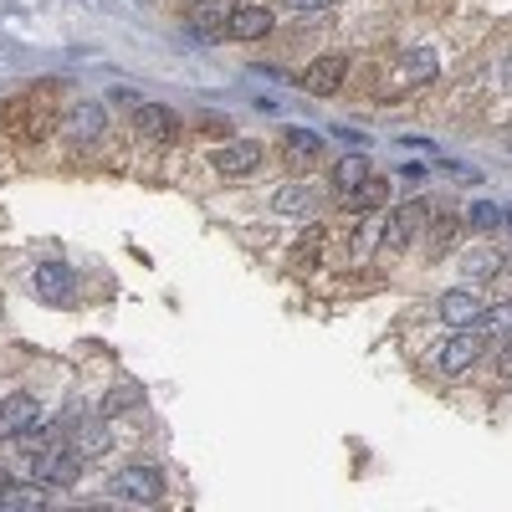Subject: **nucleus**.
<instances>
[{
    "label": "nucleus",
    "instance_id": "obj_15",
    "mask_svg": "<svg viewBox=\"0 0 512 512\" xmlns=\"http://www.w3.org/2000/svg\"><path fill=\"white\" fill-rule=\"evenodd\" d=\"M282 144H287V164H292V169H313L318 154H323V139L313 134V128H287Z\"/></svg>",
    "mask_w": 512,
    "mask_h": 512
},
{
    "label": "nucleus",
    "instance_id": "obj_19",
    "mask_svg": "<svg viewBox=\"0 0 512 512\" xmlns=\"http://www.w3.org/2000/svg\"><path fill=\"white\" fill-rule=\"evenodd\" d=\"M364 180H369V159H364V154H344V159L333 164V190H338V195L354 190V185H364Z\"/></svg>",
    "mask_w": 512,
    "mask_h": 512
},
{
    "label": "nucleus",
    "instance_id": "obj_24",
    "mask_svg": "<svg viewBox=\"0 0 512 512\" xmlns=\"http://www.w3.org/2000/svg\"><path fill=\"white\" fill-rule=\"evenodd\" d=\"M139 400H144V390H139V384H118V390L103 400V420H108V415H123V410H134Z\"/></svg>",
    "mask_w": 512,
    "mask_h": 512
},
{
    "label": "nucleus",
    "instance_id": "obj_12",
    "mask_svg": "<svg viewBox=\"0 0 512 512\" xmlns=\"http://www.w3.org/2000/svg\"><path fill=\"white\" fill-rule=\"evenodd\" d=\"M36 395L26 390H11L6 400H0V441H11V436H26L31 425H36Z\"/></svg>",
    "mask_w": 512,
    "mask_h": 512
},
{
    "label": "nucleus",
    "instance_id": "obj_18",
    "mask_svg": "<svg viewBox=\"0 0 512 512\" xmlns=\"http://www.w3.org/2000/svg\"><path fill=\"white\" fill-rule=\"evenodd\" d=\"M502 262H507L502 251H492V246H477V251H466L461 272H466V282H492V277L502 272Z\"/></svg>",
    "mask_w": 512,
    "mask_h": 512
},
{
    "label": "nucleus",
    "instance_id": "obj_1",
    "mask_svg": "<svg viewBox=\"0 0 512 512\" xmlns=\"http://www.w3.org/2000/svg\"><path fill=\"white\" fill-rule=\"evenodd\" d=\"M82 461L72 446H62V441H47L36 456H31V477L41 482V487H72L77 477H82Z\"/></svg>",
    "mask_w": 512,
    "mask_h": 512
},
{
    "label": "nucleus",
    "instance_id": "obj_7",
    "mask_svg": "<svg viewBox=\"0 0 512 512\" xmlns=\"http://www.w3.org/2000/svg\"><path fill=\"white\" fill-rule=\"evenodd\" d=\"M262 159H267V149L256 144V139H231V144L216 149V169H221L226 180H246V175H256V169H262Z\"/></svg>",
    "mask_w": 512,
    "mask_h": 512
},
{
    "label": "nucleus",
    "instance_id": "obj_17",
    "mask_svg": "<svg viewBox=\"0 0 512 512\" xmlns=\"http://www.w3.org/2000/svg\"><path fill=\"white\" fill-rule=\"evenodd\" d=\"M436 77V52H405V62L395 67V88H415V82Z\"/></svg>",
    "mask_w": 512,
    "mask_h": 512
},
{
    "label": "nucleus",
    "instance_id": "obj_23",
    "mask_svg": "<svg viewBox=\"0 0 512 512\" xmlns=\"http://www.w3.org/2000/svg\"><path fill=\"white\" fill-rule=\"evenodd\" d=\"M318 256H323V236L313 231V236H303V241L287 251V267H292V272H313V267H318Z\"/></svg>",
    "mask_w": 512,
    "mask_h": 512
},
{
    "label": "nucleus",
    "instance_id": "obj_22",
    "mask_svg": "<svg viewBox=\"0 0 512 512\" xmlns=\"http://www.w3.org/2000/svg\"><path fill=\"white\" fill-rule=\"evenodd\" d=\"M502 221H507V210H502V205H492V200H477L472 210H466V226H472V231H482V236L502 231Z\"/></svg>",
    "mask_w": 512,
    "mask_h": 512
},
{
    "label": "nucleus",
    "instance_id": "obj_11",
    "mask_svg": "<svg viewBox=\"0 0 512 512\" xmlns=\"http://www.w3.org/2000/svg\"><path fill=\"white\" fill-rule=\"evenodd\" d=\"M231 16H236V0H190V11H185L195 36H226Z\"/></svg>",
    "mask_w": 512,
    "mask_h": 512
},
{
    "label": "nucleus",
    "instance_id": "obj_10",
    "mask_svg": "<svg viewBox=\"0 0 512 512\" xmlns=\"http://www.w3.org/2000/svg\"><path fill=\"white\" fill-rule=\"evenodd\" d=\"M344 77H349V57L328 52V57L308 62V72H303V88H308L313 98H333L338 88H344Z\"/></svg>",
    "mask_w": 512,
    "mask_h": 512
},
{
    "label": "nucleus",
    "instance_id": "obj_25",
    "mask_svg": "<svg viewBox=\"0 0 512 512\" xmlns=\"http://www.w3.org/2000/svg\"><path fill=\"white\" fill-rule=\"evenodd\" d=\"M425 231H431V226H425ZM456 231H461V221H451V216H441L436 221V231H431V256H441L451 241H456Z\"/></svg>",
    "mask_w": 512,
    "mask_h": 512
},
{
    "label": "nucleus",
    "instance_id": "obj_14",
    "mask_svg": "<svg viewBox=\"0 0 512 512\" xmlns=\"http://www.w3.org/2000/svg\"><path fill=\"white\" fill-rule=\"evenodd\" d=\"M338 200H344V210H349V216H369V210H379L384 200H390V180H374V175H369L364 185L344 190Z\"/></svg>",
    "mask_w": 512,
    "mask_h": 512
},
{
    "label": "nucleus",
    "instance_id": "obj_5",
    "mask_svg": "<svg viewBox=\"0 0 512 512\" xmlns=\"http://www.w3.org/2000/svg\"><path fill=\"white\" fill-rule=\"evenodd\" d=\"M62 134H67V144H77V149L103 144V134H108V108H103V103H72L67 118H62Z\"/></svg>",
    "mask_w": 512,
    "mask_h": 512
},
{
    "label": "nucleus",
    "instance_id": "obj_8",
    "mask_svg": "<svg viewBox=\"0 0 512 512\" xmlns=\"http://www.w3.org/2000/svg\"><path fill=\"white\" fill-rule=\"evenodd\" d=\"M31 287H36V297H47V303H72L77 297V272L67 267V262H41L36 267V277H31Z\"/></svg>",
    "mask_w": 512,
    "mask_h": 512
},
{
    "label": "nucleus",
    "instance_id": "obj_9",
    "mask_svg": "<svg viewBox=\"0 0 512 512\" xmlns=\"http://www.w3.org/2000/svg\"><path fill=\"white\" fill-rule=\"evenodd\" d=\"M436 313H441L451 328H477V323H482V313H487V303H482V297H477L472 287H451V292H441Z\"/></svg>",
    "mask_w": 512,
    "mask_h": 512
},
{
    "label": "nucleus",
    "instance_id": "obj_2",
    "mask_svg": "<svg viewBox=\"0 0 512 512\" xmlns=\"http://www.w3.org/2000/svg\"><path fill=\"white\" fill-rule=\"evenodd\" d=\"M425 226H431V205H425V200H405V205H395L390 216H384L379 246H384V251H400V246H410Z\"/></svg>",
    "mask_w": 512,
    "mask_h": 512
},
{
    "label": "nucleus",
    "instance_id": "obj_4",
    "mask_svg": "<svg viewBox=\"0 0 512 512\" xmlns=\"http://www.w3.org/2000/svg\"><path fill=\"white\" fill-rule=\"evenodd\" d=\"M108 492L123 497V502H159L164 497V472L149 466V461H134V466H123V472L113 477Z\"/></svg>",
    "mask_w": 512,
    "mask_h": 512
},
{
    "label": "nucleus",
    "instance_id": "obj_20",
    "mask_svg": "<svg viewBox=\"0 0 512 512\" xmlns=\"http://www.w3.org/2000/svg\"><path fill=\"white\" fill-rule=\"evenodd\" d=\"M482 333H487V344H507V338H512V303H492L487 313H482V323H477Z\"/></svg>",
    "mask_w": 512,
    "mask_h": 512
},
{
    "label": "nucleus",
    "instance_id": "obj_3",
    "mask_svg": "<svg viewBox=\"0 0 512 512\" xmlns=\"http://www.w3.org/2000/svg\"><path fill=\"white\" fill-rule=\"evenodd\" d=\"M482 349H492L482 328H456V333L446 338V344H441L436 364H441V374H472V369H477V359H482Z\"/></svg>",
    "mask_w": 512,
    "mask_h": 512
},
{
    "label": "nucleus",
    "instance_id": "obj_28",
    "mask_svg": "<svg viewBox=\"0 0 512 512\" xmlns=\"http://www.w3.org/2000/svg\"><path fill=\"white\" fill-rule=\"evenodd\" d=\"M502 231H507V236H512V210H507V221H502Z\"/></svg>",
    "mask_w": 512,
    "mask_h": 512
},
{
    "label": "nucleus",
    "instance_id": "obj_26",
    "mask_svg": "<svg viewBox=\"0 0 512 512\" xmlns=\"http://www.w3.org/2000/svg\"><path fill=\"white\" fill-rule=\"evenodd\" d=\"M282 6H287V11H297V16H323V11L333 6V0H282Z\"/></svg>",
    "mask_w": 512,
    "mask_h": 512
},
{
    "label": "nucleus",
    "instance_id": "obj_21",
    "mask_svg": "<svg viewBox=\"0 0 512 512\" xmlns=\"http://www.w3.org/2000/svg\"><path fill=\"white\" fill-rule=\"evenodd\" d=\"M272 210H277V216H308V210H313V190L308 185H282L272 195Z\"/></svg>",
    "mask_w": 512,
    "mask_h": 512
},
{
    "label": "nucleus",
    "instance_id": "obj_6",
    "mask_svg": "<svg viewBox=\"0 0 512 512\" xmlns=\"http://www.w3.org/2000/svg\"><path fill=\"white\" fill-rule=\"evenodd\" d=\"M134 128H139V139L154 144V149H169V144L180 139V118L169 113L164 103H139L134 108Z\"/></svg>",
    "mask_w": 512,
    "mask_h": 512
},
{
    "label": "nucleus",
    "instance_id": "obj_16",
    "mask_svg": "<svg viewBox=\"0 0 512 512\" xmlns=\"http://www.w3.org/2000/svg\"><path fill=\"white\" fill-rule=\"evenodd\" d=\"M108 446H113V436H108V425H103V420L72 425V451H77L82 461H98V456H103Z\"/></svg>",
    "mask_w": 512,
    "mask_h": 512
},
{
    "label": "nucleus",
    "instance_id": "obj_13",
    "mask_svg": "<svg viewBox=\"0 0 512 512\" xmlns=\"http://www.w3.org/2000/svg\"><path fill=\"white\" fill-rule=\"evenodd\" d=\"M272 26H277L272 6H236V16H231L226 36H231V41H262Z\"/></svg>",
    "mask_w": 512,
    "mask_h": 512
},
{
    "label": "nucleus",
    "instance_id": "obj_27",
    "mask_svg": "<svg viewBox=\"0 0 512 512\" xmlns=\"http://www.w3.org/2000/svg\"><path fill=\"white\" fill-rule=\"evenodd\" d=\"M497 369H502V374H507V379H512V338H507V344H502V349H497Z\"/></svg>",
    "mask_w": 512,
    "mask_h": 512
}]
</instances>
